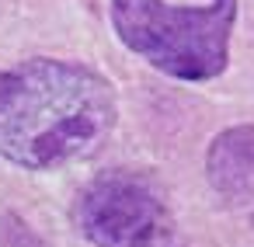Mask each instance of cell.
Wrapping results in <instances>:
<instances>
[{"instance_id":"cell-2","label":"cell","mask_w":254,"mask_h":247,"mask_svg":"<svg viewBox=\"0 0 254 247\" xmlns=\"http://www.w3.org/2000/svg\"><path fill=\"white\" fill-rule=\"evenodd\" d=\"M240 0H209L178 7L167 0H112L108 14L119 42L153 70L202 84L216 80L230 63V39Z\"/></svg>"},{"instance_id":"cell-4","label":"cell","mask_w":254,"mask_h":247,"mask_svg":"<svg viewBox=\"0 0 254 247\" xmlns=\"http://www.w3.org/2000/svg\"><path fill=\"white\" fill-rule=\"evenodd\" d=\"M205 178L219 198L251 209L254 223V125H230L205 150Z\"/></svg>"},{"instance_id":"cell-3","label":"cell","mask_w":254,"mask_h":247,"mask_svg":"<svg viewBox=\"0 0 254 247\" xmlns=\"http://www.w3.org/2000/svg\"><path fill=\"white\" fill-rule=\"evenodd\" d=\"M70 216L94 247H174V212L150 171H98L77 191Z\"/></svg>"},{"instance_id":"cell-1","label":"cell","mask_w":254,"mask_h":247,"mask_svg":"<svg viewBox=\"0 0 254 247\" xmlns=\"http://www.w3.org/2000/svg\"><path fill=\"white\" fill-rule=\"evenodd\" d=\"M115 119L112 80L87 63L35 56L0 70V157L21 171H60L91 157Z\"/></svg>"}]
</instances>
